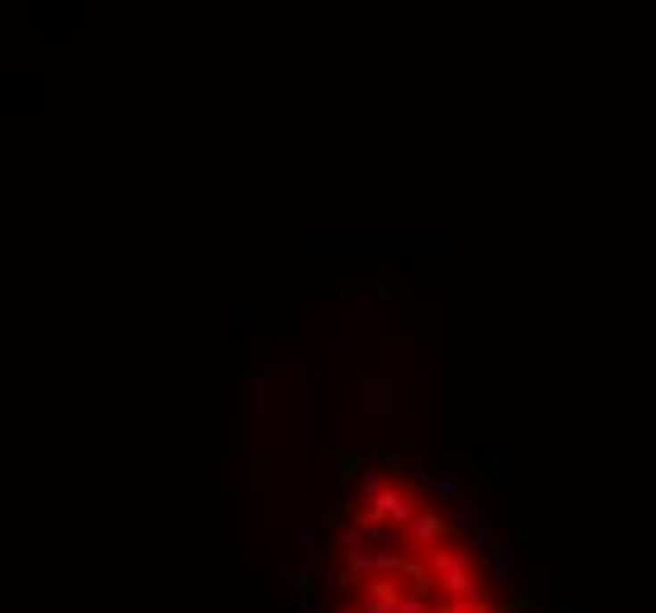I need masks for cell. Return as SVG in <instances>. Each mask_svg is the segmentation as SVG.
<instances>
[{
	"label": "cell",
	"mask_w": 656,
	"mask_h": 613,
	"mask_svg": "<svg viewBox=\"0 0 656 613\" xmlns=\"http://www.w3.org/2000/svg\"><path fill=\"white\" fill-rule=\"evenodd\" d=\"M307 613H519V600L463 491L411 462H378L321 528Z\"/></svg>",
	"instance_id": "cell-1"
}]
</instances>
